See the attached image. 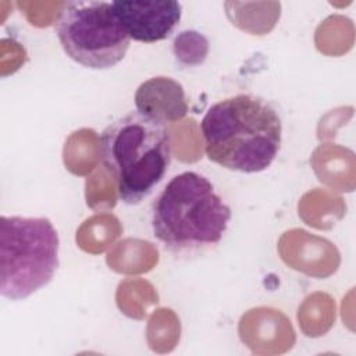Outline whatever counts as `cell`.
I'll list each match as a JSON object with an SVG mask.
<instances>
[{"label":"cell","mask_w":356,"mask_h":356,"mask_svg":"<svg viewBox=\"0 0 356 356\" xmlns=\"http://www.w3.org/2000/svg\"><path fill=\"white\" fill-rule=\"evenodd\" d=\"M54 31L64 53L90 70H110L125 57L131 39L108 1L74 0L61 4Z\"/></svg>","instance_id":"cell-5"},{"label":"cell","mask_w":356,"mask_h":356,"mask_svg":"<svg viewBox=\"0 0 356 356\" xmlns=\"http://www.w3.org/2000/svg\"><path fill=\"white\" fill-rule=\"evenodd\" d=\"M58 232L49 218L1 216V296L21 300L46 286L58 268Z\"/></svg>","instance_id":"cell-4"},{"label":"cell","mask_w":356,"mask_h":356,"mask_svg":"<svg viewBox=\"0 0 356 356\" xmlns=\"http://www.w3.org/2000/svg\"><path fill=\"white\" fill-rule=\"evenodd\" d=\"M231 218V207L210 179L196 171L174 175L150 209L153 236L174 256L210 252L224 238Z\"/></svg>","instance_id":"cell-2"},{"label":"cell","mask_w":356,"mask_h":356,"mask_svg":"<svg viewBox=\"0 0 356 356\" xmlns=\"http://www.w3.org/2000/svg\"><path fill=\"white\" fill-rule=\"evenodd\" d=\"M99 139L103 164L117 181L120 200L129 206L142 203L171 164L172 140L167 127L131 111L107 125Z\"/></svg>","instance_id":"cell-3"},{"label":"cell","mask_w":356,"mask_h":356,"mask_svg":"<svg viewBox=\"0 0 356 356\" xmlns=\"http://www.w3.org/2000/svg\"><path fill=\"white\" fill-rule=\"evenodd\" d=\"M135 107L139 114L164 125L182 120L188 113L184 86L165 75L152 76L138 86Z\"/></svg>","instance_id":"cell-7"},{"label":"cell","mask_w":356,"mask_h":356,"mask_svg":"<svg viewBox=\"0 0 356 356\" xmlns=\"http://www.w3.org/2000/svg\"><path fill=\"white\" fill-rule=\"evenodd\" d=\"M111 6L129 39L142 43L165 40L175 32L182 17V4L175 0H115Z\"/></svg>","instance_id":"cell-6"},{"label":"cell","mask_w":356,"mask_h":356,"mask_svg":"<svg viewBox=\"0 0 356 356\" xmlns=\"http://www.w3.org/2000/svg\"><path fill=\"white\" fill-rule=\"evenodd\" d=\"M200 131L210 161L245 174L267 170L282 142L278 110L253 93H238L211 104L200 121Z\"/></svg>","instance_id":"cell-1"}]
</instances>
